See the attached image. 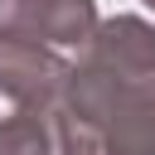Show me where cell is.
Listing matches in <instances>:
<instances>
[{
	"instance_id": "cell-3",
	"label": "cell",
	"mask_w": 155,
	"mask_h": 155,
	"mask_svg": "<svg viewBox=\"0 0 155 155\" xmlns=\"http://www.w3.org/2000/svg\"><path fill=\"white\" fill-rule=\"evenodd\" d=\"M145 5H150V10H155V0H145Z\"/></svg>"
},
{
	"instance_id": "cell-1",
	"label": "cell",
	"mask_w": 155,
	"mask_h": 155,
	"mask_svg": "<svg viewBox=\"0 0 155 155\" xmlns=\"http://www.w3.org/2000/svg\"><path fill=\"white\" fill-rule=\"evenodd\" d=\"M0 34L19 44H92V0H0Z\"/></svg>"
},
{
	"instance_id": "cell-2",
	"label": "cell",
	"mask_w": 155,
	"mask_h": 155,
	"mask_svg": "<svg viewBox=\"0 0 155 155\" xmlns=\"http://www.w3.org/2000/svg\"><path fill=\"white\" fill-rule=\"evenodd\" d=\"M82 68L107 73V78H126V82H155V29L145 19H111L92 34Z\"/></svg>"
}]
</instances>
